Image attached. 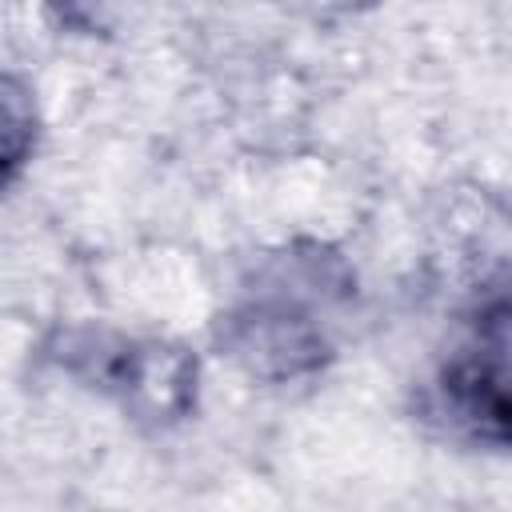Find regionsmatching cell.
I'll return each instance as SVG.
<instances>
[{
  "mask_svg": "<svg viewBox=\"0 0 512 512\" xmlns=\"http://www.w3.org/2000/svg\"><path fill=\"white\" fill-rule=\"evenodd\" d=\"M432 268L460 312L476 320L512 316V212L484 192L452 196L436 224Z\"/></svg>",
  "mask_w": 512,
  "mask_h": 512,
  "instance_id": "cell-1",
  "label": "cell"
},
{
  "mask_svg": "<svg viewBox=\"0 0 512 512\" xmlns=\"http://www.w3.org/2000/svg\"><path fill=\"white\" fill-rule=\"evenodd\" d=\"M448 432L484 448H512V364L492 352H460L432 388Z\"/></svg>",
  "mask_w": 512,
  "mask_h": 512,
  "instance_id": "cell-2",
  "label": "cell"
},
{
  "mask_svg": "<svg viewBox=\"0 0 512 512\" xmlns=\"http://www.w3.org/2000/svg\"><path fill=\"white\" fill-rule=\"evenodd\" d=\"M32 136H36L32 100L24 96L20 80L8 76V80H4V176H8V180H16L24 156L32 152Z\"/></svg>",
  "mask_w": 512,
  "mask_h": 512,
  "instance_id": "cell-3",
  "label": "cell"
}]
</instances>
